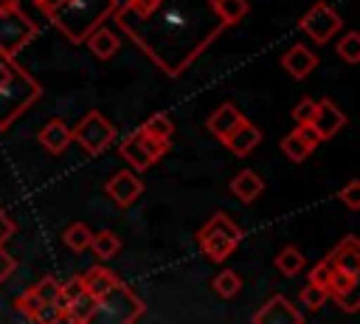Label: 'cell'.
<instances>
[{
    "label": "cell",
    "mask_w": 360,
    "mask_h": 324,
    "mask_svg": "<svg viewBox=\"0 0 360 324\" xmlns=\"http://www.w3.org/2000/svg\"><path fill=\"white\" fill-rule=\"evenodd\" d=\"M112 20L169 79H180L228 28L214 0H158L146 14L118 6Z\"/></svg>",
    "instance_id": "cell-1"
},
{
    "label": "cell",
    "mask_w": 360,
    "mask_h": 324,
    "mask_svg": "<svg viewBox=\"0 0 360 324\" xmlns=\"http://www.w3.org/2000/svg\"><path fill=\"white\" fill-rule=\"evenodd\" d=\"M115 8H118V0H62L48 14V20L62 31L68 42L82 45L96 25L112 17Z\"/></svg>",
    "instance_id": "cell-2"
},
{
    "label": "cell",
    "mask_w": 360,
    "mask_h": 324,
    "mask_svg": "<svg viewBox=\"0 0 360 324\" xmlns=\"http://www.w3.org/2000/svg\"><path fill=\"white\" fill-rule=\"evenodd\" d=\"M39 96L42 85L17 65V56H11V73L0 85V132H6Z\"/></svg>",
    "instance_id": "cell-3"
},
{
    "label": "cell",
    "mask_w": 360,
    "mask_h": 324,
    "mask_svg": "<svg viewBox=\"0 0 360 324\" xmlns=\"http://www.w3.org/2000/svg\"><path fill=\"white\" fill-rule=\"evenodd\" d=\"M143 301L118 279L107 293H101L96 299V313L90 321H101V324H135L143 316Z\"/></svg>",
    "instance_id": "cell-4"
},
{
    "label": "cell",
    "mask_w": 360,
    "mask_h": 324,
    "mask_svg": "<svg viewBox=\"0 0 360 324\" xmlns=\"http://www.w3.org/2000/svg\"><path fill=\"white\" fill-rule=\"evenodd\" d=\"M197 239H200V248L202 254L211 259V262H225L233 248L242 242V228L225 214V211H217L208 217V223L197 231Z\"/></svg>",
    "instance_id": "cell-5"
},
{
    "label": "cell",
    "mask_w": 360,
    "mask_h": 324,
    "mask_svg": "<svg viewBox=\"0 0 360 324\" xmlns=\"http://www.w3.org/2000/svg\"><path fill=\"white\" fill-rule=\"evenodd\" d=\"M37 25L20 8L0 11V56H17L28 42L37 39Z\"/></svg>",
    "instance_id": "cell-6"
},
{
    "label": "cell",
    "mask_w": 360,
    "mask_h": 324,
    "mask_svg": "<svg viewBox=\"0 0 360 324\" xmlns=\"http://www.w3.org/2000/svg\"><path fill=\"white\" fill-rule=\"evenodd\" d=\"M73 141L82 144L84 152L90 155H101L112 141H115V124L110 118H104L98 110H90L73 130H70Z\"/></svg>",
    "instance_id": "cell-7"
},
{
    "label": "cell",
    "mask_w": 360,
    "mask_h": 324,
    "mask_svg": "<svg viewBox=\"0 0 360 324\" xmlns=\"http://www.w3.org/2000/svg\"><path fill=\"white\" fill-rule=\"evenodd\" d=\"M298 28H301L309 39H315V45H326V42L343 28V17H340L326 0H318L315 6H309V8L301 14Z\"/></svg>",
    "instance_id": "cell-8"
},
{
    "label": "cell",
    "mask_w": 360,
    "mask_h": 324,
    "mask_svg": "<svg viewBox=\"0 0 360 324\" xmlns=\"http://www.w3.org/2000/svg\"><path fill=\"white\" fill-rule=\"evenodd\" d=\"M253 324H301L304 316L287 296H270L250 318Z\"/></svg>",
    "instance_id": "cell-9"
},
{
    "label": "cell",
    "mask_w": 360,
    "mask_h": 324,
    "mask_svg": "<svg viewBox=\"0 0 360 324\" xmlns=\"http://www.w3.org/2000/svg\"><path fill=\"white\" fill-rule=\"evenodd\" d=\"M107 194L112 197V203L115 206H121V208H127V206H132L138 197H141V192H143V183H141V177L135 175V172H118V175H112L110 180H107Z\"/></svg>",
    "instance_id": "cell-10"
},
{
    "label": "cell",
    "mask_w": 360,
    "mask_h": 324,
    "mask_svg": "<svg viewBox=\"0 0 360 324\" xmlns=\"http://www.w3.org/2000/svg\"><path fill=\"white\" fill-rule=\"evenodd\" d=\"M346 124V113L332 101V99H321V101H315V113H312V127L318 130V135H321V141H326V138H332L340 127Z\"/></svg>",
    "instance_id": "cell-11"
},
{
    "label": "cell",
    "mask_w": 360,
    "mask_h": 324,
    "mask_svg": "<svg viewBox=\"0 0 360 324\" xmlns=\"http://www.w3.org/2000/svg\"><path fill=\"white\" fill-rule=\"evenodd\" d=\"M222 144H225L236 158H245L248 152H253V149L262 144V130H259L253 121L242 118V121L222 138Z\"/></svg>",
    "instance_id": "cell-12"
},
{
    "label": "cell",
    "mask_w": 360,
    "mask_h": 324,
    "mask_svg": "<svg viewBox=\"0 0 360 324\" xmlns=\"http://www.w3.org/2000/svg\"><path fill=\"white\" fill-rule=\"evenodd\" d=\"M332 262L335 270H343L349 276H360V245H357V237H343L326 256Z\"/></svg>",
    "instance_id": "cell-13"
},
{
    "label": "cell",
    "mask_w": 360,
    "mask_h": 324,
    "mask_svg": "<svg viewBox=\"0 0 360 324\" xmlns=\"http://www.w3.org/2000/svg\"><path fill=\"white\" fill-rule=\"evenodd\" d=\"M315 65H318V56L307 48V45H292L284 56H281V68L292 76V79H304V76H309L312 70H315Z\"/></svg>",
    "instance_id": "cell-14"
},
{
    "label": "cell",
    "mask_w": 360,
    "mask_h": 324,
    "mask_svg": "<svg viewBox=\"0 0 360 324\" xmlns=\"http://www.w3.org/2000/svg\"><path fill=\"white\" fill-rule=\"evenodd\" d=\"M39 144L51 152V155H59V152H65L68 147H70V141H73V135H70V127L62 121V118H51V121H45V127L39 130Z\"/></svg>",
    "instance_id": "cell-15"
},
{
    "label": "cell",
    "mask_w": 360,
    "mask_h": 324,
    "mask_svg": "<svg viewBox=\"0 0 360 324\" xmlns=\"http://www.w3.org/2000/svg\"><path fill=\"white\" fill-rule=\"evenodd\" d=\"M228 189H231V194H233L239 203H253V200L262 194L264 183H262V177H259L253 169H242V172H236V175L231 177Z\"/></svg>",
    "instance_id": "cell-16"
},
{
    "label": "cell",
    "mask_w": 360,
    "mask_h": 324,
    "mask_svg": "<svg viewBox=\"0 0 360 324\" xmlns=\"http://www.w3.org/2000/svg\"><path fill=\"white\" fill-rule=\"evenodd\" d=\"M87 48H90V54L96 56V59H110L115 51H118V34L112 31V28H104V25H96L90 34H87Z\"/></svg>",
    "instance_id": "cell-17"
},
{
    "label": "cell",
    "mask_w": 360,
    "mask_h": 324,
    "mask_svg": "<svg viewBox=\"0 0 360 324\" xmlns=\"http://www.w3.org/2000/svg\"><path fill=\"white\" fill-rule=\"evenodd\" d=\"M239 121H242V113H239L233 104H219V107L208 116L205 127H208V132H211V135H217V138L222 141V138H225V135H228Z\"/></svg>",
    "instance_id": "cell-18"
},
{
    "label": "cell",
    "mask_w": 360,
    "mask_h": 324,
    "mask_svg": "<svg viewBox=\"0 0 360 324\" xmlns=\"http://www.w3.org/2000/svg\"><path fill=\"white\" fill-rule=\"evenodd\" d=\"M118 152H121V158L135 169V172H143V169H149V155H146V149H143V144H141V132H129V135H124L121 138V144H118Z\"/></svg>",
    "instance_id": "cell-19"
},
{
    "label": "cell",
    "mask_w": 360,
    "mask_h": 324,
    "mask_svg": "<svg viewBox=\"0 0 360 324\" xmlns=\"http://www.w3.org/2000/svg\"><path fill=\"white\" fill-rule=\"evenodd\" d=\"M96 313V296L82 290L76 299L68 301V307L62 310V321H70V324H87Z\"/></svg>",
    "instance_id": "cell-20"
},
{
    "label": "cell",
    "mask_w": 360,
    "mask_h": 324,
    "mask_svg": "<svg viewBox=\"0 0 360 324\" xmlns=\"http://www.w3.org/2000/svg\"><path fill=\"white\" fill-rule=\"evenodd\" d=\"M82 279H84V290H87V293H93L96 299H98L101 293H107V290L118 282V276H115L110 268H104V265L90 268L87 273H82Z\"/></svg>",
    "instance_id": "cell-21"
},
{
    "label": "cell",
    "mask_w": 360,
    "mask_h": 324,
    "mask_svg": "<svg viewBox=\"0 0 360 324\" xmlns=\"http://www.w3.org/2000/svg\"><path fill=\"white\" fill-rule=\"evenodd\" d=\"M90 248H93V254L98 256V259H112L118 251H121V239H118V234H112L110 228H104V231H96L93 237H90Z\"/></svg>",
    "instance_id": "cell-22"
},
{
    "label": "cell",
    "mask_w": 360,
    "mask_h": 324,
    "mask_svg": "<svg viewBox=\"0 0 360 324\" xmlns=\"http://www.w3.org/2000/svg\"><path fill=\"white\" fill-rule=\"evenodd\" d=\"M304 265H307L304 254H301L298 248H292V245H284V248L276 254V268H278L284 276H295V273H301Z\"/></svg>",
    "instance_id": "cell-23"
},
{
    "label": "cell",
    "mask_w": 360,
    "mask_h": 324,
    "mask_svg": "<svg viewBox=\"0 0 360 324\" xmlns=\"http://www.w3.org/2000/svg\"><path fill=\"white\" fill-rule=\"evenodd\" d=\"M90 237H93V231H90L84 223H70V225L65 228V234H62L65 245H68L70 251H76V254H82V251L90 248Z\"/></svg>",
    "instance_id": "cell-24"
},
{
    "label": "cell",
    "mask_w": 360,
    "mask_h": 324,
    "mask_svg": "<svg viewBox=\"0 0 360 324\" xmlns=\"http://www.w3.org/2000/svg\"><path fill=\"white\" fill-rule=\"evenodd\" d=\"M214 6H217V11H219V17H222L225 25H236L250 11L248 0H214Z\"/></svg>",
    "instance_id": "cell-25"
},
{
    "label": "cell",
    "mask_w": 360,
    "mask_h": 324,
    "mask_svg": "<svg viewBox=\"0 0 360 324\" xmlns=\"http://www.w3.org/2000/svg\"><path fill=\"white\" fill-rule=\"evenodd\" d=\"M281 152H284L292 163H301V161L312 152V147H309V144H307V141L292 130L290 135H284V138H281Z\"/></svg>",
    "instance_id": "cell-26"
},
{
    "label": "cell",
    "mask_w": 360,
    "mask_h": 324,
    "mask_svg": "<svg viewBox=\"0 0 360 324\" xmlns=\"http://www.w3.org/2000/svg\"><path fill=\"white\" fill-rule=\"evenodd\" d=\"M211 285H214V290H217L222 299H233V296L242 290V279H239V273H236V270H228V268L219 270V273L214 276Z\"/></svg>",
    "instance_id": "cell-27"
},
{
    "label": "cell",
    "mask_w": 360,
    "mask_h": 324,
    "mask_svg": "<svg viewBox=\"0 0 360 324\" xmlns=\"http://www.w3.org/2000/svg\"><path fill=\"white\" fill-rule=\"evenodd\" d=\"M141 132H143V135H152V138H172V135H174V124L169 121V116L155 113V116H149V118L141 124Z\"/></svg>",
    "instance_id": "cell-28"
},
{
    "label": "cell",
    "mask_w": 360,
    "mask_h": 324,
    "mask_svg": "<svg viewBox=\"0 0 360 324\" xmlns=\"http://www.w3.org/2000/svg\"><path fill=\"white\" fill-rule=\"evenodd\" d=\"M335 51H338V56H343L349 65L360 62V34H357V31H346V34L338 39Z\"/></svg>",
    "instance_id": "cell-29"
},
{
    "label": "cell",
    "mask_w": 360,
    "mask_h": 324,
    "mask_svg": "<svg viewBox=\"0 0 360 324\" xmlns=\"http://www.w3.org/2000/svg\"><path fill=\"white\" fill-rule=\"evenodd\" d=\"M326 290H329V296L343 299V296H349V293L357 290V276H349L343 270H335L332 279H329V285H326Z\"/></svg>",
    "instance_id": "cell-30"
},
{
    "label": "cell",
    "mask_w": 360,
    "mask_h": 324,
    "mask_svg": "<svg viewBox=\"0 0 360 324\" xmlns=\"http://www.w3.org/2000/svg\"><path fill=\"white\" fill-rule=\"evenodd\" d=\"M326 299H329V290L326 287H321V285H307L304 290H301V296H298V301L307 307V310H321L323 304H326Z\"/></svg>",
    "instance_id": "cell-31"
},
{
    "label": "cell",
    "mask_w": 360,
    "mask_h": 324,
    "mask_svg": "<svg viewBox=\"0 0 360 324\" xmlns=\"http://www.w3.org/2000/svg\"><path fill=\"white\" fill-rule=\"evenodd\" d=\"M82 290H84V279H82V276H70L68 282H59V296H56L59 310H65V307H68V301H70V299H76Z\"/></svg>",
    "instance_id": "cell-32"
},
{
    "label": "cell",
    "mask_w": 360,
    "mask_h": 324,
    "mask_svg": "<svg viewBox=\"0 0 360 324\" xmlns=\"http://www.w3.org/2000/svg\"><path fill=\"white\" fill-rule=\"evenodd\" d=\"M141 132V130H138ZM141 144H143V149H146V155H149V161L155 163V161H160L166 152H169V138H152V135H143L141 132Z\"/></svg>",
    "instance_id": "cell-33"
},
{
    "label": "cell",
    "mask_w": 360,
    "mask_h": 324,
    "mask_svg": "<svg viewBox=\"0 0 360 324\" xmlns=\"http://www.w3.org/2000/svg\"><path fill=\"white\" fill-rule=\"evenodd\" d=\"M31 293H34L39 301H56V296H59V282H56L53 276H42V279L31 287Z\"/></svg>",
    "instance_id": "cell-34"
},
{
    "label": "cell",
    "mask_w": 360,
    "mask_h": 324,
    "mask_svg": "<svg viewBox=\"0 0 360 324\" xmlns=\"http://www.w3.org/2000/svg\"><path fill=\"white\" fill-rule=\"evenodd\" d=\"M338 200H340V203H346L352 211H354V208H360V180H349V183L338 192Z\"/></svg>",
    "instance_id": "cell-35"
},
{
    "label": "cell",
    "mask_w": 360,
    "mask_h": 324,
    "mask_svg": "<svg viewBox=\"0 0 360 324\" xmlns=\"http://www.w3.org/2000/svg\"><path fill=\"white\" fill-rule=\"evenodd\" d=\"M31 321H62V310H59L56 301H42V304L34 310Z\"/></svg>",
    "instance_id": "cell-36"
},
{
    "label": "cell",
    "mask_w": 360,
    "mask_h": 324,
    "mask_svg": "<svg viewBox=\"0 0 360 324\" xmlns=\"http://www.w3.org/2000/svg\"><path fill=\"white\" fill-rule=\"evenodd\" d=\"M332 273H335L332 262H329V259H323V262H318V265L309 270V282H312V285L326 287V285H329V279H332Z\"/></svg>",
    "instance_id": "cell-37"
},
{
    "label": "cell",
    "mask_w": 360,
    "mask_h": 324,
    "mask_svg": "<svg viewBox=\"0 0 360 324\" xmlns=\"http://www.w3.org/2000/svg\"><path fill=\"white\" fill-rule=\"evenodd\" d=\"M312 113H315V99H309V96H304V99L292 107V118H295V124H301V121H312Z\"/></svg>",
    "instance_id": "cell-38"
},
{
    "label": "cell",
    "mask_w": 360,
    "mask_h": 324,
    "mask_svg": "<svg viewBox=\"0 0 360 324\" xmlns=\"http://www.w3.org/2000/svg\"><path fill=\"white\" fill-rule=\"evenodd\" d=\"M39 304H42V301H39V299H37V296H34L31 290H25L22 296H17V301H14V307H17V310H20L22 316H28V318L34 316V310H37Z\"/></svg>",
    "instance_id": "cell-39"
},
{
    "label": "cell",
    "mask_w": 360,
    "mask_h": 324,
    "mask_svg": "<svg viewBox=\"0 0 360 324\" xmlns=\"http://www.w3.org/2000/svg\"><path fill=\"white\" fill-rule=\"evenodd\" d=\"M295 132H298V135H301V138H304V141H307L312 149L321 144V135H318V130L312 127V121H301V124L295 127Z\"/></svg>",
    "instance_id": "cell-40"
},
{
    "label": "cell",
    "mask_w": 360,
    "mask_h": 324,
    "mask_svg": "<svg viewBox=\"0 0 360 324\" xmlns=\"http://www.w3.org/2000/svg\"><path fill=\"white\" fill-rule=\"evenodd\" d=\"M14 268H17V259L8 251H3V245H0V285L14 273Z\"/></svg>",
    "instance_id": "cell-41"
},
{
    "label": "cell",
    "mask_w": 360,
    "mask_h": 324,
    "mask_svg": "<svg viewBox=\"0 0 360 324\" xmlns=\"http://www.w3.org/2000/svg\"><path fill=\"white\" fill-rule=\"evenodd\" d=\"M14 228H17V225H14V220H11V217H8V214L0 208V245H6V242L11 239Z\"/></svg>",
    "instance_id": "cell-42"
},
{
    "label": "cell",
    "mask_w": 360,
    "mask_h": 324,
    "mask_svg": "<svg viewBox=\"0 0 360 324\" xmlns=\"http://www.w3.org/2000/svg\"><path fill=\"white\" fill-rule=\"evenodd\" d=\"M155 3H158V0H127V6H124V8H127V11H132V14H146Z\"/></svg>",
    "instance_id": "cell-43"
},
{
    "label": "cell",
    "mask_w": 360,
    "mask_h": 324,
    "mask_svg": "<svg viewBox=\"0 0 360 324\" xmlns=\"http://www.w3.org/2000/svg\"><path fill=\"white\" fill-rule=\"evenodd\" d=\"M34 3H37V8H39L45 17H48V14H51V11H53V8H56L62 0H34Z\"/></svg>",
    "instance_id": "cell-44"
},
{
    "label": "cell",
    "mask_w": 360,
    "mask_h": 324,
    "mask_svg": "<svg viewBox=\"0 0 360 324\" xmlns=\"http://www.w3.org/2000/svg\"><path fill=\"white\" fill-rule=\"evenodd\" d=\"M8 73H11V56H0V85L8 79Z\"/></svg>",
    "instance_id": "cell-45"
},
{
    "label": "cell",
    "mask_w": 360,
    "mask_h": 324,
    "mask_svg": "<svg viewBox=\"0 0 360 324\" xmlns=\"http://www.w3.org/2000/svg\"><path fill=\"white\" fill-rule=\"evenodd\" d=\"M20 3L17 0H0V11H11V8H17Z\"/></svg>",
    "instance_id": "cell-46"
}]
</instances>
